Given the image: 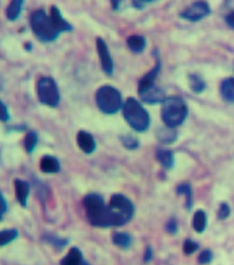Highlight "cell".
<instances>
[{"instance_id":"obj_1","label":"cell","mask_w":234,"mask_h":265,"mask_svg":"<svg viewBox=\"0 0 234 265\" xmlns=\"http://www.w3.org/2000/svg\"><path fill=\"white\" fill-rule=\"evenodd\" d=\"M133 215L132 202L123 195H113L106 211V227L124 225L132 219Z\"/></svg>"},{"instance_id":"obj_2","label":"cell","mask_w":234,"mask_h":265,"mask_svg":"<svg viewBox=\"0 0 234 265\" xmlns=\"http://www.w3.org/2000/svg\"><path fill=\"white\" fill-rule=\"evenodd\" d=\"M188 114V108L182 98L170 96L165 98L162 107V118L168 128H175L184 121Z\"/></svg>"},{"instance_id":"obj_3","label":"cell","mask_w":234,"mask_h":265,"mask_svg":"<svg viewBox=\"0 0 234 265\" xmlns=\"http://www.w3.org/2000/svg\"><path fill=\"white\" fill-rule=\"evenodd\" d=\"M123 116L135 131L144 132L150 127V115L135 98H129L123 105Z\"/></svg>"},{"instance_id":"obj_4","label":"cell","mask_w":234,"mask_h":265,"mask_svg":"<svg viewBox=\"0 0 234 265\" xmlns=\"http://www.w3.org/2000/svg\"><path fill=\"white\" fill-rule=\"evenodd\" d=\"M30 25L33 33L41 42H52L59 35L58 30L54 26L51 17L42 10L35 11L30 18Z\"/></svg>"},{"instance_id":"obj_5","label":"cell","mask_w":234,"mask_h":265,"mask_svg":"<svg viewBox=\"0 0 234 265\" xmlns=\"http://www.w3.org/2000/svg\"><path fill=\"white\" fill-rule=\"evenodd\" d=\"M96 101L100 110L106 114H114L121 108V94L113 86L105 85L98 89Z\"/></svg>"},{"instance_id":"obj_6","label":"cell","mask_w":234,"mask_h":265,"mask_svg":"<svg viewBox=\"0 0 234 265\" xmlns=\"http://www.w3.org/2000/svg\"><path fill=\"white\" fill-rule=\"evenodd\" d=\"M84 206L86 209L87 219L93 226L106 227V211L107 206L104 200L97 194H90L84 198Z\"/></svg>"},{"instance_id":"obj_7","label":"cell","mask_w":234,"mask_h":265,"mask_svg":"<svg viewBox=\"0 0 234 265\" xmlns=\"http://www.w3.org/2000/svg\"><path fill=\"white\" fill-rule=\"evenodd\" d=\"M37 97L41 104L49 107H56L59 104V91L52 78H40L37 82Z\"/></svg>"},{"instance_id":"obj_8","label":"cell","mask_w":234,"mask_h":265,"mask_svg":"<svg viewBox=\"0 0 234 265\" xmlns=\"http://www.w3.org/2000/svg\"><path fill=\"white\" fill-rule=\"evenodd\" d=\"M209 13L210 9L205 2H197L181 13V18L189 20V21L197 22L209 15Z\"/></svg>"},{"instance_id":"obj_9","label":"cell","mask_w":234,"mask_h":265,"mask_svg":"<svg viewBox=\"0 0 234 265\" xmlns=\"http://www.w3.org/2000/svg\"><path fill=\"white\" fill-rule=\"evenodd\" d=\"M97 49L99 53V57L101 60V66L103 71L107 75H112L113 73V60L109 53V49L106 43L102 38L97 39Z\"/></svg>"},{"instance_id":"obj_10","label":"cell","mask_w":234,"mask_h":265,"mask_svg":"<svg viewBox=\"0 0 234 265\" xmlns=\"http://www.w3.org/2000/svg\"><path fill=\"white\" fill-rule=\"evenodd\" d=\"M140 95H141L142 100L145 101V103L147 104L163 103L166 98L164 91L157 86L151 87L150 89H147L146 91L142 92Z\"/></svg>"},{"instance_id":"obj_11","label":"cell","mask_w":234,"mask_h":265,"mask_svg":"<svg viewBox=\"0 0 234 265\" xmlns=\"http://www.w3.org/2000/svg\"><path fill=\"white\" fill-rule=\"evenodd\" d=\"M77 143L81 150L85 153H91L96 149V142L93 140V137L87 132L81 131L78 133Z\"/></svg>"},{"instance_id":"obj_12","label":"cell","mask_w":234,"mask_h":265,"mask_svg":"<svg viewBox=\"0 0 234 265\" xmlns=\"http://www.w3.org/2000/svg\"><path fill=\"white\" fill-rule=\"evenodd\" d=\"M160 69H161L160 63L158 61L156 67H155L153 70H151L150 72H148V73L140 80L139 88H138L139 94H141L142 92L146 91L147 89H150L151 87L155 86V85H154V84H155V79H156V77H157Z\"/></svg>"},{"instance_id":"obj_13","label":"cell","mask_w":234,"mask_h":265,"mask_svg":"<svg viewBox=\"0 0 234 265\" xmlns=\"http://www.w3.org/2000/svg\"><path fill=\"white\" fill-rule=\"evenodd\" d=\"M50 17H51V20H52L54 26L56 27V29L58 30L59 33L72 30V26L66 21L65 19L62 18L59 10L56 7H52L51 8Z\"/></svg>"},{"instance_id":"obj_14","label":"cell","mask_w":234,"mask_h":265,"mask_svg":"<svg viewBox=\"0 0 234 265\" xmlns=\"http://www.w3.org/2000/svg\"><path fill=\"white\" fill-rule=\"evenodd\" d=\"M39 167L44 173H57L60 169L58 160L51 155L42 156V158L40 160Z\"/></svg>"},{"instance_id":"obj_15","label":"cell","mask_w":234,"mask_h":265,"mask_svg":"<svg viewBox=\"0 0 234 265\" xmlns=\"http://www.w3.org/2000/svg\"><path fill=\"white\" fill-rule=\"evenodd\" d=\"M15 189H16V196H17L19 203L20 204H22L23 206H25L26 202H27V197L29 194L28 183L24 180L17 179L15 181Z\"/></svg>"},{"instance_id":"obj_16","label":"cell","mask_w":234,"mask_h":265,"mask_svg":"<svg viewBox=\"0 0 234 265\" xmlns=\"http://www.w3.org/2000/svg\"><path fill=\"white\" fill-rule=\"evenodd\" d=\"M82 263H83L82 253L77 248L71 249V251L67 254V256L60 262L61 265H81Z\"/></svg>"},{"instance_id":"obj_17","label":"cell","mask_w":234,"mask_h":265,"mask_svg":"<svg viewBox=\"0 0 234 265\" xmlns=\"http://www.w3.org/2000/svg\"><path fill=\"white\" fill-rule=\"evenodd\" d=\"M221 93L225 100L233 103L234 101V79L229 78L223 81L221 85Z\"/></svg>"},{"instance_id":"obj_18","label":"cell","mask_w":234,"mask_h":265,"mask_svg":"<svg viewBox=\"0 0 234 265\" xmlns=\"http://www.w3.org/2000/svg\"><path fill=\"white\" fill-rule=\"evenodd\" d=\"M127 47H129L133 52L135 53H140L144 50L146 42L145 38L141 35H131L127 37Z\"/></svg>"},{"instance_id":"obj_19","label":"cell","mask_w":234,"mask_h":265,"mask_svg":"<svg viewBox=\"0 0 234 265\" xmlns=\"http://www.w3.org/2000/svg\"><path fill=\"white\" fill-rule=\"evenodd\" d=\"M158 161L167 169H171L174 165V156L173 153L166 149H159L157 151Z\"/></svg>"},{"instance_id":"obj_20","label":"cell","mask_w":234,"mask_h":265,"mask_svg":"<svg viewBox=\"0 0 234 265\" xmlns=\"http://www.w3.org/2000/svg\"><path fill=\"white\" fill-rule=\"evenodd\" d=\"M23 7V0H11V3L7 9V17L11 21L15 20L20 16L21 11Z\"/></svg>"},{"instance_id":"obj_21","label":"cell","mask_w":234,"mask_h":265,"mask_svg":"<svg viewBox=\"0 0 234 265\" xmlns=\"http://www.w3.org/2000/svg\"><path fill=\"white\" fill-rule=\"evenodd\" d=\"M206 227V215L203 210H198L194 215L193 219V228L198 232L201 233L205 230Z\"/></svg>"},{"instance_id":"obj_22","label":"cell","mask_w":234,"mask_h":265,"mask_svg":"<svg viewBox=\"0 0 234 265\" xmlns=\"http://www.w3.org/2000/svg\"><path fill=\"white\" fill-rule=\"evenodd\" d=\"M113 242L116 244V246L123 248V249H126L131 246L132 238L129 234L117 232L113 235Z\"/></svg>"},{"instance_id":"obj_23","label":"cell","mask_w":234,"mask_h":265,"mask_svg":"<svg viewBox=\"0 0 234 265\" xmlns=\"http://www.w3.org/2000/svg\"><path fill=\"white\" fill-rule=\"evenodd\" d=\"M18 236V232L15 229H8L0 231V247L6 246V244L15 240Z\"/></svg>"},{"instance_id":"obj_24","label":"cell","mask_w":234,"mask_h":265,"mask_svg":"<svg viewBox=\"0 0 234 265\" xmlns=\"http://www.w3.org/2000/svg\"><path fill=\"white\" fill-rule=\"evenodd\" d=\"M160 141L164 142V143H171L176 139V133L172 128H168L165 130H161L160 134L158 135Z\"/></svg>"},{"instance_id":"obj_25","label":"cell","mask_w":234,"mask_h":265,"mask_svg":"<svg viewBox=\"0 0 234 265\" xmlns=\"http://www.w3.org/2000/svg\"><path fill=\"white\" fill-rule=\"evenodd\" d=\"M190 86L195 92H201L205 88L204 81L197 75H193L190 77Z\"/></svg>"},{"instance_id":"obj_26","label":"cell","mask_w":234,"mask_h":265,"mask_svg":"<svg viewBox=\"0 0 234 265\" xmlns=\"http://www.w3.org/2000/svg\"><path fill=\"white\" fill-rule=\"evenodd\" d=\"M177 193L179 195H184L186 198V207L190 209L192 206V189H191L190 185L188 183H183V185L179 186L177 188Z\"/></svg>"},{"instance_id":"obj_27","label":"cell","mask_w":234,"mask_h":265,"mask_svg":"<svg viewBox=\"0 0 234 265\" xmlns=\"http://www.w3.org/2000/svg\"><path fill=\"white\" fill-rule=\"evenodd\" d=\"M36 142H37V136L34 132H30L26 135L25 139H24V146L25 149L27 150V152H32L35 145H36Z\"/></svg>"},{"instance_id":"obj_28","label":"cell","mask_w":234,"mask_h":265,"mask_svg":"<svg viewBox=\"0 0 234 265\" xmlns=\"http://www.w3.org/2000/svg\"><path fill=\"white\" fill-rule=\"evenodd\" d=\"M198 249V244L191 239H188L183 243V253L186 255L193 254Z\"/></svg>"},{"instance_id":"obj_29","label":"cell","mask_w":234,"mask_h":265,"mask_svg":"<svg viewBox=\"0 0 234 265\" xmlns=\"http://www.w3.org/2000/svg\"><path fill=\"white\" fill-rule=\"evenodd\" d=\"M122 144L129 149H135L138 147V141L131 136H125L121 138Z\"/></svg>"},{"instance_id":"obj_30","label":"cell","mask_w":234,"mask_h":265,"mask_svg":"<svg viewBox=\"0 0 234 265\" xmlns=\"http://www.w3.org/2000/svg\"><path fill=\"white\" fill-rule=\"evenodd\" d=\"M212 260V253L208 250H205L203 251L200 255H199V258H198V261L200 264H207L209 263L210 261Z\"/></svg>"},{"instance_id":"obj_31","label":"cell","mask_w":234,"mask_h":265,"mask_svg":"<svg viewBox=\"0 0 234 265\" xmlns=\"http://www.w3.org/2000/svg\"><path fill=\"white\" fill-rule=\"evenodd\" d=\"M10 119V114L6 105L0 100V121H8Z\"/></svg>"},{"instance_id":"obj_32","label":"cell","mask_w":234,"mask_h":265,"mask_svg":"<svg viewBox=\"0 0 234 265\" xmlns=\"http://www.w3.org/2000/svg\"><path fill=\"white\" fill-rule=\"evenodd\" d=\"M229 214H230L229 206L226 204V203H223V204H222L221 207H220L219 213H218L219 218L222 219V220H223V219H226V218L229 216Z\"/></svg>"},{"instance_id":"obj_33","label":"cell","mask_w":234,"mask_h":265,"mask_svg":"<svg viewBox=\"0 0 234 265\" xmlns=\"http://www.w3.org/2000/svg\"><path fill=\"white\" fill-rule=\"evenodd\" d=\"M47 240L50 241L52 244H54L55 247H63V246H66L67 244V240H63V239H59V238H55V237H47Z\"/></svg>"},{"instance_id":"obj_34","label":"cell","mask_w":234,"mask_h":265,"mask_svg":"<svg viewBox=\"0 0 234 265\" xmlns=\"http://www.w3.org/2000/svg\"><path fill=\"white\" fill-rule=\"evenodd\" d=\"M167 230L170 232L174 234L176 231H177V223L175 220H170L167 224Z\"/></svg>"},{"instance_id":"obj_35","label":"cell","mask_w":234,"mask_h":265,"mask_svg":"<svg viewBox=\"0 0 234 265\" xmlns=\"http://www.w3.org/2000/svg\"><path fill=\"white\" fill-rule=\"evenodd\" d=\"M6 211H7V202H6L3 194L0 193V220L3 219V216Z\"/></svg>"},{"instance_id":"obj_36","label":"cell","mask_w":234,"mask_h":265,"mask_svg":"<svg viewBox=\"0 0 234 265\" xmlns=\"http://www.w3.org/2000/svg\"><path fill=\"white\" fill-rule=\"evenodd\" d=\"M226 22H227V24H228L231 28H234V12L230 13V14L227 16Z\"/></svg>"},{"instance_id":"obj_37","label":"cell","mask_w":234,"mask_h":265,"mask_svg":"<svg viewBox=\"0 0 234 265\" xmlns=\"http://www.w3.org/2000/svg\"><path fill=\"white\" fill-rule=\"evenodd\" d=\"M152 258H153V251L151 248H147V250L144 254V261L148 262L150 260H152Z\"/></svg>"},{"instance_id":"obj_38","label":"cell","mask_w":234,"mask_h":265,"mask_svg":"<svg viewBox=\"0 0 234 265\" xmlns=\"http://www.w3.org/2000/svg\"><path fill=\"white\" fill-rule=\"evenodd\" d=\"M133 5L135 8L142 9L145 6V3H144V0H133Z\"/></svg>"},{"instance_id":"obj_39","label":"cell","mask_w":234,"mask_h":265,"mask_svg":"<svg viewBox=\"0 0 234 265\" xmlns=\"http://www.w3.org/2000/svg\"><path fill=\"white\" fill-rule=\"evenodd\" d=\"M155 2H157V0H144L145 5H146V4H151V3H155Z\"/></svg>"},{"instance_id":"obj_40","label":"cell","mask_w":234,"mask_h":265,"mask_svg":"<svg viewBox=\"0 0 234 265\" xmlns=\"http://www.w3.org/2000/svg\"><path fill=\"white\" fill-rule=\"evenodd\" d=\"M81 265H88V264H87V263H86V262H84V261H83V263H82V264H81Z\"/></svg>"},{"instance_id":"obj_41","label":"cell","mask_w":234,"mask_h":265,"mask_svg":"<svg viewBox=\"0 0 234 265\" xmlns=\"http://www.w3.org/2000/svg\"><path fill=\"white\" fill-rule=\"evenodd\" d=\"M0 87H2V79H0Z\"/></svg>"}]
</instances>
